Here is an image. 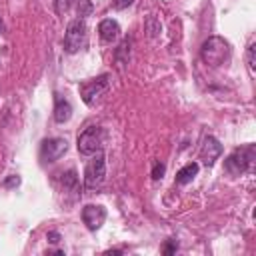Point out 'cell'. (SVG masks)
Returning <instances> with one entry per match:
<instances>
[{"label":"cell","instance_id":"cell-1","mask_svg":"<svg viewBox=\"0 0 256 256\" xmlns=\"http://www.w3.org/2000/svg\"><path fill=\"white\" fill-rule=\"evenodd\" d=\"M254 160H256V146L254 144H246V146L234 148L232 154L226 158L224 166L232 176H240V174L252 170Z\"/></svg>","mask_w":256,"mask_h":256},{"label":"cell","instance_id":"cell-2","mask_svg":"<svg viewBox=\"0 0 256 256\" xmlns=\"http://www.w3.org/2000/svg\"><path fill=\"white\" fill-rule=\"evenodd\" d=\"M202 62L208 66H222L230 56V46L220 36H210L200 48Z\"/></svg>","mask_w":256,"mask_h":256},{"label":"cell","instance_id":"cell-3","mask_svg":"<svg viewBox=\"0 0 256 256\" xmlns=\"http://www.w3.org/2000/svg\"><path fill=\"white\" fill-rule=\"evenodd\" d=\"M104 176H106V160H104V154L98 150L96 156L88 162V166L84 170V186H86V190L98 188L104 182Z\"/></svg>","mask_w":256,"mask_h":256},{"label":"cell","instance_id":"cell-4","mask_svg":"<svg viewBox=\"0 0 256 256\" xmlns=\"http://www.w3.org/2000/svg\"><path fill=\"white\" fill-rule=\"evenodd\" d=\"M86 38V22L84 18H76L66 26V34H64V50L68 54H74L82 48Z\"/></svg>","mask_w":256,"mask_h":256},{"label":"cell","instance_id":"cell-5","mask_svg":"<svg viewBox=\"0 0 256 256\" xmlns=\"http://www.w3.org/2000/svg\"><path fill=\"white\" fill-rule=\"evenodd\" d=\"M78 152L84 156H92L98 150H102V130L98 126H88L78 136Z\"/></svg>","mask_w":256,"mask_h":256},{"label":"cell","instance_id":"cell-6","mask_svg":"<svg viewBox=\"0 0 256 256\" xmlns=\"http://www.w3.org/2000/svg\"><path fill=\"white\" fill-rule=\"evenodd\" d=\"M108 86H110V82H108V76L106 74H102V76H98V78H94L90 82H84L80 86V96H82L84 104L94 106L96 100H100V96L108 90Z\"/></svg>","mask_w":256,"mask_h":256},{"label":"cell","instance_id":"cell-7","mask_svg":"<svg viewBox=\"0 0 256 256\" xmlns=\"http://www.w3.org/2000/svg\"><path fill=\"white\" fill-rule=\"evenodd\" d=\"M68 150V142L64 138H48L42 142L40 156L44 162H56L60 156H64Z\"/></svg>","mask_w":256,"mask_h":256},{"label":"cell","instance_id":"cell-8","mask_svg":"<svg viewBox=\"0 0 256 256\" xmlns=\"http://www.w3.org/2000/svg\"><path fill=\"white\" fill-rule=\"evenodd\" d=\"M82 220H84V224H86L88 230H98L104 224V220H106V210L102 206L88 204L82 210Z\"/></svg>","mask_w":256,"mask_h":256},{"label":"cell","instance_id":"cell-9","mask_svg":"<svg viewBox=\"0 0 256 256\" xmlns=\"http://www.w3.org/2000/svg\"><path fill=\"white\" fill-rule=\"evenodd\" d=\"M222 154V144L214 138V136H208L202 144V150H200V160L206 164V166H212Z\"/></svg>","mask_w":256,"mask_h":256},{"label":"cell","instance_id":"cell-10","mask_svg":"<svg viewBox=\"0 0 256 256\" xmlns=\"http://www.w3.org/2000/svg\"><path fill=\"white\" fill-rule=\"evenodd\" d=\"M98 32H100V38H102L104 42H112V40L120 34V26H118V22H116V20L106 18V20H102V22H100Z\"/></svg>","mask_w":256,"mask_h":256},{"label":"cell","instance_id":"cell-11","mask_svg":"<svg viewBox=\"0 0 256 256\" xmlns=\"http://www.w3.org/2000/svg\"><path fill=\"white\" fill-rule=\"evenodd\" d=\"M70 116H72V106H70V102H68L66 98L56 96V104H54V120H56L58 124H64V122L70 120Z\"/></svg>","mask_w":256,"mask_h":256},{"label":"cell","instance_id":"cell-12","mask_svg":"<svg viewBox=\"0 0 256 256\" xmlns=\"http://www.w3.org/2000/svg\"><path fill=\"white\" fill-rule=\"evenodd\" d=\"M128 58H130V40H128V38H124V40L118 44L116 52H114V60H116L118 70H122V68H124V64H128Z\"/></svg>","mask_w":256,"mask_h":256},{"label":"cell","instance_id":"cell-13","mask_svg":"<svg viewBox=\"0 0 256 256\" xmlns=\"http://www.w3.org/2000/svg\"><path fill=\"white\" fill-rule=\"evenodd\" d=\"M198 164L196 162H190V164H186L184 168H180L178 172H176V184H188V182H192L194 180V176L198 174Z\"/></svg>","mask_w":256,"mask_h":256},{"label":"cell","instance_id":"cell-14","mask_svg":"<svg viewBox=\"0 0 256 256\" xmlns=\"http://www.w3.org/2000/svg\"><path fill=\"white\" fill-rule=\"evenodd\" d=\"M76 12L80 18H86L92 14V2L90 0H76Z\"/></svg>","mask_w":256,"mask_h":256},{"label":"cell","instance_id":"cell-15","mask_svg":"<svg viewBox=\"0 0 256 256\" xmlns=\"http://www.w3.org/2000/svg\"><path fill=\"white\" fill-rule=\"evenodd\" d=\"M62 184H64V188H76V184H78V176H76V172L74 170H68L66 174H64V178H62Z\"/></svg>","mask_w":256,"mask_h":256},{"label":"cell","instance_id":"cell-16","mask_svg":"<svg viewBox=\"0 0 256 256\" xmlns=\"http://www.w3.org/2000/svg\"><path fill=\"white\" fill-rule=\"evenodd\" d=\"M146 30L150 32V36H156V34L162 30V26H160V22H158L154 16H150V18L146 20Z\"/></svg>","mask_w":256,"mask_h":256},{"label":"cell","instance_id":"cell-17","mask_svg":"<svg viewBox=\"0 0 256 256\" xmlns=\"http://www.w3.org/2000/svg\"><path fill=\"white\" fill-rule=\"evenodd\" d=\"M20 182H22L20 176H18V174H12V176H8V178L2 182V188H6V190H8V188H16V186H20Z\"/></svg>","mask_w":256,"mask_h":256},{"label":"cell","instance_id":"cell-18","mask_svg":"<svg viewBox=\"0 0 256 256\" xmlns=\"http://www.w3.org/2000/svg\"><path fill=\"white\" fill-rule=\"evenodd\" d=\"M254 52H256V44H250V46H248V56H246V58H248V68H250L252 74H254V60H256V58H254Z\"/></svg>","mask_w":256,"mask_h":256},{"label":"cell","instance_id":"cell-19","mask_svg":"<svg viewBox=\"0 0 256 256\" xmlns=\"http://www.w3.org/2000/svg\"><path fill=\"white\" fill-rule=\"evenodd\" d=\"M162 174H164V164H162V162H156L154 168H152V178H154V180H160Z\"/></svg>","mask_w":256,"mask_h":256},{"label":"cell","instance_id":"cell-20","mask_svg":"<svg viewBox=\"0 0 256 256\" xmlns=\"http://www.w3.org/2000/svg\"><path fill=\"white\" fill-rule=\"evenodd\" d=\"M46 238H48V242H50V244H58V242H60V234H58L56 230L48 232V234H46Z\"/></svg>","mask_w":256,"mask_h":256},{"label":"cell","instance_id":"cell-21","mask_svg":"<svg viewBox=\"0 0 256 256\" xmlns=\"http://www.w3.org/2000/svg\"><path fill=\"white\" fill-rule=\"evenodd\" d=\"M178 250V242L176 240H170L168 244H166V248H164V254H172V252H176Z\"/></svg>","mask_w":256,"mask_h":256},{"label":"cell","instance_id":"cell-22","mask_svg":"<svg viewBox=\"0 0 256 256\" xmlns=\"http://www.w3.org/2000/svg\"><path fill=\"white\" fill-rule=\"evenodd\" d=\"M132 2H134V0H114V6H116L118 10H124V8H128Z\"/></svg>","mask_w":256,"mask_h":256},{"label":"cell","instance_id":"cell-23","mask_svg":"<svg viewBox=\"0 0 256 256\" xmlns=\"http://www.w3.org/2000/svg\"><path fill=\"white\" fill-rule=\"evenodd\" d=\"M0 30H2V22H0Z\"/></svg>","mask_w":256,"mask_h":256}]
</instances>
